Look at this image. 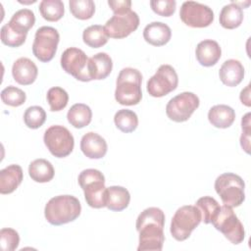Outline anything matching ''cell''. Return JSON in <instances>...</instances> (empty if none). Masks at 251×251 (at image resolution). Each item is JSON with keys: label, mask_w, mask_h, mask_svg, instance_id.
<instances>
[{"label": "cell", "mask_w": 251, "mask_h": 251, "mask_svg": "<svg viewBox=\"0 0 251 251\" xmlns=\"http://www.w3.org/2000/svg\"><path fill=\"white\" fill-rule=\"evenodd\" d=\"M165 214L157 207L143 210L136 219L135 227L139 232L138 251H161L165 241Z\"/></svg>", "instance_id": "1"}, {"label": "cell", "mask_w": 251, "mask_h": 251, "mask_svg": "<svg viewBox=\"0 0 251 251\" xmlns=\"http://www.w3.org/2000/svg\"><path fill=\"white\" fill-rule=\"evenodd\" d=\"M142 75L133 68H124L118 75L116 81L115 99L125 106L137 105L142 99Z\"/></svg>", "instance_id": "2"}, {"label": "cell", "mask_w": 251, "mask_h": 251, "mask_svg": "<svg viewBox=\"0 0 251 251\" xmlns=\"http://www.w3.org/2000/svg\"><path fill=\"white\" fill-rule=\"evenodd\" d=\"M81 212L78 199L73 195H58L51 198L44 208L47 222L53 226H62L75 221Z\"/></svg>", "instance_id": "3"}, {"label": "cell", "mask_w": 251, "mask_h": 251, "mask_svg": "<svg viewBox=\"0 0 251 251\" xmlns=\"http://www.w3.org/2000/svg\"><path fill=\"white\" fill-rule=\"evenodd\" d=\"M78 184L84 192L88 206L95 209L106 207L105 176L96 169L83 170L78 175Z\"/></svg>", "instance_id": "4"}, {"label": "cell", "mask_w": 251, "mask_h": 251, "mask_svg": "<svg viewBox=\"0 0 251 251\" xmlns=\"http://www.w3.org/2000/svg\"><path fill=\"white\" fill-rule=\"evenodd\" d=\"M245 183L241 176L232 173L220 175L215 180V190L223 203L231 208L240 206L245 200Z\"/></svg>", "instance_id": "5"}, {"label": "cell", "mask_w": 251, "mask_h": 251, "mask_svg": "<svg viewBox=\"0 0 251 251\" xmlns=\"http://www.w3.org/2000/svg\"><path fill=\"white\" fill-rule=\"evenodd\" d=\"M202 221L200 210L193 205L178 208L171 222V234L177 241L187 239Z\"/></svg>", "instance_id": "6"}, {"label": "cell", "mask_w": 251, "mask_h": 251, "mask_svg": "<svg viewBox=\"0 0 251 251\" xmlns=\"http://www.w3.org/2000/svg\"><path fill=\"white\" fill-rule=\"evenodd\" d=\"M215 228L221 231L232 244H239L244 240L245 230L243 225L234 214L231 207L223 205L212 220Z\"/></svg>", "instance_id": "7"}, {"label": "cell", "mask_w": 251, "mask_h": 251, "mask_svg": "<svg viewBox=\"0 0 251 251\" xmlns=\"http://www.w3.org/2000/svg\"><path fill=\"white\" fill-rule=\"evenodd\" d=\"M43 141L49 152L57 158L69 156L75 146V139L71 131L60 125L48 127L44 132Z\"/></svg>", "instance_id": "8"}, {"label": "cell", "mask_w": 251, "mask_h": 251, "mask_svg": "<svg viewBox=\"0 0 251 251\" xmlns=\"http://www.w3.org/2000/svg\"><path fill=\"white\" fill-rule=\"evenodd\" d=\"M60 34L58 30L52 26L39 27L34 35L32 44L33 55L43 63L51 61L57 51Z\"/></svg>", "instance_id": "9"}, {"label": "cell", "mask_w": 251, "mask_h": 251, "mask_svg": "<svg viewBox=\"0 0 251 251\" xmlns=\"http://www.w3.org/2000/svg\"><path fill=\"white\" fill-rule=\"evenodd\" d=\"M200 100L193 92H181L170 99L166 106L168 118L176 123L187 121L199 107Z\"/></svg>", "instance_id": "10"}, {"label": "cell", "mask_w": 251, "mask_h": 251, "mask_svg": "<svg viewBox=\"0 0 251 251\" xmlns=\"http://www.w3.org/2000/svg\"><path fill=\"white\" fill-rule=\"evenodd\" d=\"M178 84V76L171 65H161L146 85L147 92L152 97H163L174 91Z\"/></svg>", "instance_id": "11"}, {"label": "cell", "mask_w": 251, "mask_h": 251, "mask_svg": "<svg viewBox=\"0 0 251 251\" xmlns=\"http://www.w3.org/2000/svg\"><path fill=\"white\" fill-rule=\"evenodd\" d=\"M88 60L86 54L79 48L70 47L61 56V67L63 70L80 81H90L88 74Z\"/></svg>", "instance_id": "12"}, {"label": "cell", "mask_w": 251, "mask_h": 251, "mask_svg": "<svg viewBox=\"0 0 251 251\" xmlns=\"http://www.w3.org/2000/svg\"><path fill=\"white\" fill-rule=\"evenodd\" d=\"M179 17L182 23L190 27H206L213 23L214 12L207 5L185 1L180 7Z\"/></svg>", "instance_id": "13"}, {"label": "cell", "mask_w": 251, "mask_h": 251, "mask_svg": "<svg viewBox=\"0 0 251 251\" xmlns=\"http://www.w3.org/2000/svg\"><path fill=\"white\" fill-rule=\"evenodd\" d=\"M139 25V17L134 11H128L121 14H114L105 24L106 33L111 38L121 39L128 36L137 29Z\"/></svg>", "instance_id": "14"}, {"label": "cell", "mask_w": 251, "mask_h": 251, "mask_svg": "<svg viewBox=\"0 0 251 251\" xmlns=\"http://www.w3.org/2000/svg\"><path fill=\"white\" fill-rule=\"evenodd\" d=\"M12 75L15 81L19 84L29 85L35 81L38 75V69L30 59L22 57L14 62Z\"/></svg>", "instance_id": "15"}, {"label": "cell", "mask_w": 251, "mask_h": 251, "mask_svg": "<svg viewBox=\"0 0 251 251\" xmlns=\"http://www.w3.org/2000/svg\"><path fill=\"white\" fill-rule=\"evenodd\" d=\"M106 140L96 132L85 133L80 140V150L89 159H101L107 153Z\"/></svg>", "instance_id": "16"}, {"label": "cell", "mask_w": 251, "mask_h": 251, "mask_svg": "<svg viewBox=\"0 0 251 251\" xmlns=\"http://www.w3.org/2000/svg\"><path fill=\"white\" fill-rule=\"evenodd\" d=\"M198 63L204 67H212L218 63L222 56V49L219 43L212 39L200 41L195 49Z\"/></svg>", "instance_id": "17"}, {"label": "cell", "mask_w": 251, "mask_h": 251, "mask_svg": "<svg viewBox=\"0 0 251 251\" xmlns=\"http://www.w3.org/2000/svg\"><path fill=\"white\" fill-rule=\"evenodd\" d=\"M219 76L225 85L229 87L236 86L244 78V68L238 60H226L220 68Z\"/></svg>", "instance_id": "18"}, {"label": "cell", "mask_w": 251, "mask_h": 251, "mask_svg": "<svg viewBox=\"0 0 251 251\" xmlns=\"http://www.w3.org/2000/svg\"><path fill=\"white\" fill-rule=\"evenodd\" d=\"M87 69L91 80L104 79L112 72V58L105 52H99L89 58Z\"/></svg>", "instance_id": "19"}, {"label": "cell", "mask_w": 251, "mask_h": 251, "mask_svg": "<svg viewBox=\"0 0 251 251\" xmlns=\"http://www.w3.org/2000/svg\"><path fill=\"white\" fill-rule=\"evenodd\" d=\"M171 37L172 30L170 26L162 22H153L143 29V38L153 46H163L170 41Z\"/></svg>", "instance_id": "20"}, {"label": "cell", "mask_w": 251, "mask_h": 251, "mask_svg": "<svg viewBox=\"0 0 251 251\" xmlns=\"http://www.w3.org/2000/svg\"><path fill=\"white\" fill-rule=\"evenodd\" d=\"M24 178L23 169L19 165H9L0 171V193L10 194L22 183Z\"/></svg>", "instance_id": "21"}, {"label": "cell", "mask_w": 251, "mask_h": 251, "mask_svg": "<svg viewBox=\"0 0 251 251\" xmlns=\"http://www.w3.org/2000/svg\"><path fill=\"white\" fill-rule=\"evenodd\" d=\"M208 120L215 127L227 128L235 120V112L227 105H215L208 112Z\"/></svg>", "instance_id": "22"}, {"label": "cell", "mask_w": 251, "mask_h": 251, "mask_svg": "<svg viewBox=\"0 0 251 251\" xmlns=\"http://www.w3.org/2000/svg\"><path fill=\"white\" fill-rule=\"evenodd\" d=\"M130 201L128 190L123 186L113 185L106 189V207L115 212L125 210Z\"/></svg>", "instance_id": "23"}, {"label": "cell", "mask_w": 251, "mask_h": 251, "mask_svg": "<svg viewBox=\"0 0 251 251\" xmlns=\"http://www.w3.org/2000/svg\"><path fill=\"white\" fill-rule=\"evenodd\" d=\"M219 21L225 28L233 29L238 27L243 21L242 8L235 2L225 5L220 12Z\"/></svg>", "instance_id": "24"}, {"label": "cell", "mask_w": 251, "mask_h": 251, "mask_svg": "<svg viewBox=\"0 0 251 251\" xmlns=\"http://www.w3.org/2000/svg\"><path fill=\"white\" fill-rule=\"evenodd\" d=\"M28 175L35 182H48L55 175L52 164L46 159H36L32 161L28 166Z\"/></svg>", "instance_id": "25"}, {"label": "cell", "mask_w": 251, "mask_h": 251, "mask_svg": "<svg viewBox=\"0 0 251 251\" xmlns=\"http://www.w3.org/2000/svg\"><path fill=\"white\" fill-rule=\"evenodd\" d=\"M68 122L75 128H82L88 126L92 119V111L89 106L83 103L74 104L67 114Z\"/></svg>", "instance_id": "26"}, {"label": "cell", "mask_w": 251, "mask_h": 251, "mask_svg": "<svg viewBox=\"0 0 251 251\" xmlns=\"http://www.w3.org/2000/svg\"><path fill=\"white\" fill-rule=\"evenodd\" d=\"M34 23V13L29 9H21L13 14L11 20L7 24L17 32L27 34V31L33 26Z\"/></svg>", "instance_id": "27"}, {"label": "cell", "mask_w": 251, "mask_h": 251, "mask_svg": "<svg viewBox=\"0 0 251 251\" xmlns=\"http://www.w3.org/2000/svg\"><path fill=\"white\" fill-rule=\"evenodd\" d=\"M109 36L104 26L100 25H92L86 27L82 32L83 42L92 48H99L108 42Z\"/></svg>", "instance_id": "28"}, {"label": "cell", "mask_w": 251, "mask_h": 251, "mask_svg": "<svg viewBox=\"0 0 251 251\" xmlns=\"http://www.w3.org/2000/svg\"><path fill=\"white\" fill-rule=\"evenodd\" d=\"M39 12L44 20L57 22L64 16V3L61 0H42L39 3Z\"/></svg>", "instance_id": "29"}, {"label": "cell", "mask_w": 251, "mask_h": 251, "mask_svg": "<svg viewBox=\"0 0 251 251\" xmlns=\"http://www.w3.org/2000/svg\"><path fill=\"white\" fill-rule=\"evenodd\" d=\"M114 123L121 131L128 133L136 129L138 126V118L133 111L121 109L115 114Z\"/></svg>", "instance_id": "30"}, {"label": "cell", "mask_w": 251, "mask_h": 251, "mask_svg": "<svg viewBox=\"0 0 251 251\" xmlns=\"http://www.w3.org/2000/svg\"><path fill=\"white\" fill-rule=\"evenodd\" d=\"M195 206L200 210L204 224H210L221 208L218 201L211 196H203L199 198L196 201Z\"/></svg>", "instance_id": "31"}, {"label": "cell", "mask_w": 251, "mask_h": 251, "mask_svg": "<svg viewBox=\"0 0 251 251\" xmlns=\"http://www.w3.org/2000/svg\"><path fill=\"white\" fill-rule=\"evenodd\" d=\"M69 6L72 15L78 20L91 19L95 13V4L92 0H71Z\"/></svg>", "instance_id": "32"}, {"label": "cell", "mask_w": 251, "mask_h": 251, "mask_svg": "<svg viewBox=\"0 0 251 251\" xmlns=\"http://www.w3.org/2000/svg\"><path fill=\"white\" fill-rule=\"evenodd\" d=\"M47 102L49 104L50 110L53 112H58L66 108L69 102L68 92L59 86L51 87L46 94Z\"/></svg>", "instance_id": "33"}, {"label": "cell", "mask_w": 251, "mask_h": 251, "mask_svg": "<svg viewBox=\"0 0 251 251\" xmlns=\"http://www.w3.org/2000/svg\"><path fill=\"white\" fill-rule=\"evenodd\" d=\"M46 121V112L40 106H30L24 113V122L29 128L36 129Z\"/></svg>", "instance_id": "34"}, {"label": "cell", "mask_w": 251, "mask_h": 251, "mask_svg": "<svg viewBox=\"0 0 251 251\" xmlns=\"http://www.w3.org/2000/svg\"><path fill=\"white\" fill-rule=\"evenodd\" d=\"M26 95L24 90L13 85L5 87L1 91V100L5 105L19 107L25 102Z\"/></svg>", "instance_id": "35"}, {"label": "cell", "mask_w": 251, "mask_h": 251, "mask_svg": "<svg viewBox=\"0 0 251 251\" xmlns=\"http://www.w3.org/2000/svg\"><path fill=\"white\" fill-rule=\"evenodd\" d=\"M25 39L26 34L17 32L8 24H5L1 27V41L9 47H20L25 43Z\"/></svg>", "instance_id": "36"}, {"label": "cell", "mask_w": 251, "mask_h": 251, "mask_svg": "<svg viewBox=\"0 0 251 251\" xmlns=\"http://www.w3.org/2000/svg\"><path fill=\"white\" fill-rule=\"evenodd\" d=\"M20 236L18 231L10 227H4L0 230V245L4 251H14L18 248Z\"/></svg>", "instance_id": "37"}, {"label": "cell", "mask_w": 251, "mask_h": 251, "mask_svg": "<svg viewBox=\"0 0 251 251\" xmlns=\"http://www.w3.org/2000/svg\"><path fill=\"white\" fill-rule=\"evenodd\" d=\"M151 9L154 13L162 17H171L176 12V2L175 0H152Z\"/></svg>", "instance_id": "38"}, {"label": "cell", "mask_w": 251, "mask_h": 251, "mask_svg": "<svg viewBox=\"0 0 251 251\" xmlns=\"http://www.w3.org/2000/svg\"><path fill=\"white\" fill-rule=\"evenodd\" d=\"M250 117H251V114L247 113L244 115V117H242V120H241L242 134L240 136V145L247 154L250 153V133H251Z\"/></svg>", "instance_id": "39"}, {"label": "cell", "mask_w": 251, "mask_h": 251, "mask_svg": "<svg viewBox=\"0 0 251 251\" xmlns=\"http://www.w3.org/2000/svg\"><path fill=\"white\" fill-rule=\"evenodd\" d=\"M108 5L114 12V14H121L130 11L131 1L130 0H109Z\"/></svg>", "instance_id": "40"}, {"label": "cell", "mask_w": 251, "mask_h": 251, "mask_svg": "<svg viewBox=\"0 0 251 251\" xmlns=\"http://www.w3.org/2000/svg\"><path fill=\"white\" fill-rule=\"evenodd\" d=\"M239 98H240V101H241L242 104H244L247 107H250V105H251V100H250V84L246 85V87L241 90Z\"/></svg>", "instance_id": "41"}]
</instances>
